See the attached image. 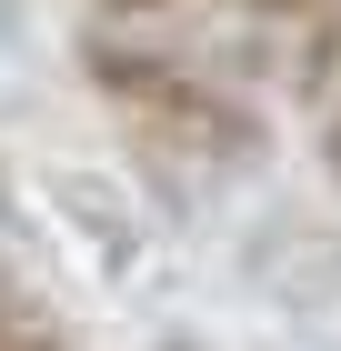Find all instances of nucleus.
Wrapping results in <instances>:
<instances>
[{
    "mask_svg": "<svg viewBox=\"0 0 341 351\" xmlns=\"http://www.w3.org/2000/svg\"><path fill=\"white\" fill-rule=\"evenodd\" d=\"M101 81H110V101H131V110H171V131L181 141H201V151H251V121L241 110H221L211 90H191V81H171V71H151V60H101Z\"/></svg>",
    "mask_w": 341,
    "mask_h": 351,
    "instance_id": "obj_1",
    "label": "nucleus"
},
{
    "mask_svg": "<svg viewBox=\"0 0 341 351\" xmlns=\"http://www.w3.org/2000/svg\"><path fill=\"white\" fill-rule=\"evenodd\" d=\"M321 161H331V181H341V101L321 110Z\"/></svg>",
    "mask_w": 341,
    "mask_h": 351,
    "instance_id": "obj_2",
    "label": "nucleus"
},
{
    "mask_svg": "<svg viewBox=\"0 0 341 351\" xmlns=\"http://www.w3.org/2000/svg\"><path fill=\"white\" fill-rule=\"evenodd\" d=\"M251 10H281V21H291V10H321V0H251Z\"/></svg>",
    "mask_w": 341,
    "mask_h": 351,
    "instance_id": "obj_3",
    "label": "nucleus"
}]
</instances>
